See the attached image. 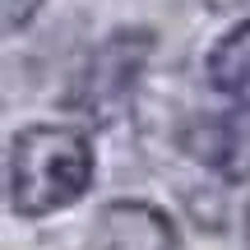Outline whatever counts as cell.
I'll return each instance as SVG.
<instances>
[{
  "label": "cell",
  "instance_id": "cell-1",
  "mask_svg": "<svg viewBox=\"0 0 250 250\" xmlns=\"http://www.w3.org/2000/svg\"><path fill=\"white\" fill-rule=\"evenodd\" d=\"M93 186L88 134L70 125H28L9 139V208L23 218H46L70 208Z\"/></svg>",
  "mask_w": 250,
  "mask_h": 250
},
{
  "label": "cell",
  "instance_id": "cell-2",
  "mask_svg": "<svg viewBox=\"0 0 250 250\" xmlns=\"http://www.w3.org/2000/svg\"><path fill=\"white\" fill-rule=\"evenodd\" d=\"M153 28H116L107 33L74 79V107L88 121H116L139 88V74L153 56Z\"/></svg>",
  "mask_w": 250,
  "mask_h": 250
},
{
  "label": "cell",
  "instance_id": "cell-3",
  "mask_svg": "<svg viewBox=\"0 0 250 250\" xmlns=\"http://www.w3.org/2000/svg\"><path fill=\"white\" fill-rule=\"evenodd\" d=\"M181 153L223 181H250V102L190 116L176 134Z\"/></svg>",
  "mask_w": 250,
  "mask_h": 250
},
{
  "label": "cell",
  "instance_id": "cell-4",
  "mask_svg": "<svg viewBox=\"0 0 250 250\" xmlns=\"http://www.w3.org/2000/svg\"><path fill=\"white\" fill-rule=\"evenodd\" d=\"M102 250H176L171 223L148 204H111L98 218Z\"/></svg>",
  "mask_w": 250,
  "mask_h": 250
},
{
  "label": "cell",
  "instance_id": "cell-5",
  "mask_svg": "<svg viewBox=\"0 0 250 250\" xmlns=\"http://www.w3.org/2000/svg\"><path fill=\"white\" fill-rule=\"evenodd\" d=\"M204 70H208V83L223 88V93H246L250 88V19L236 23L232 33L208 51Z\"/></svg>",
  "mask_w": 250,
  "mask_h": 250
},
{
  "label": "cell",
  "instance_id": "cell-6",
  "mask_svg": "<svg viewBox=\"0 0 250 250\" xmlns=\"http://www.w3.org/2000/svg\"><path fill=\"white\" fill-rule=\"evenodd\" d=\"M37 9H42V0H5V33H19Z\"/></svg>",
  "mask_w": 250,
  "mask_h": 250
},
{
  "label": "cell",
  "instance_id": "cell-7",
  "mask_svg": "<svg viewBox=\"0 0 250 250\" xmlns=\"http://www.w3.org/2000/svg\"><path fill=\"white\" fill-rule=\"evenodd\" d=\"M213 9H232V5H246V0H208Z\"/></svg>",
  "mask_w": 250,
  "mask_h": 250
},
{
  "label": "cell",
  "instance_id": "cell-8",
  "mask_svg": "<svg viewBox=\"0 0 250 250\" xmlns=\"http://www.w3.org/2000/svg\"><path fill=\"white\" fill-rule=\"evenodd\" d=\"M246 250H250V208H246Z\"/></svg>",
  "mask_w": 250,
  "mask_h": 250
}]
</instances>
